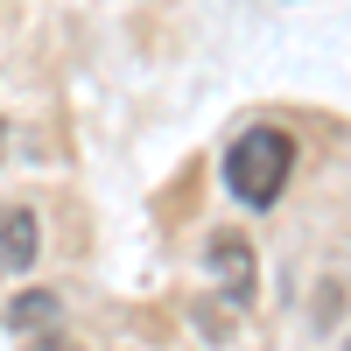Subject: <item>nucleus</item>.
I'll list each match as a JSON object with an SVG mask.
<instances>
[{"label":"nucleus","instance_id":"f257e3e1","mask_svg":"<svg viewBox=\"0 0 351 351\" xmlns=\"http://www.w3.org/2000/svg\"><path fill=\"white\" fill-rule=\"evenodd\" d=\"M288 176H295V141L281 127H246L225 148V190L239 204H253V211H267V204L288 190Z\"/></svg>","mask_w":351,"mask_h":351},{"label":"nucleus","instance_id":"20e7f679","mask_svg":"<svg viewBox=\"0 0 351 351\" xmlns=\"http://www.w3.org/2000/svg\"><path fill=\"white\" fill-rule=\"evenodd\" d=\"M56 316H64V302H56V295H43V288H36V295H14V302H8V324H14V330H28V324H36V330H49Z\"/></svg>","mask_w":351,"mask_h":351},{"label":"nucleus","instance_id":"7ed1b4c3","mask_svg":"<svg viewBox=\"0 0 351 351\" xmlns=\"http://www.w3.org/2000/svg\"><path fill=\"white\" fill-rule=\"evenodd\" d=\"M36 253H43V218L28 211V204L0 211V274H21V267H36Z\"/></svg>","mask_w":351,"mask_h":351},{"label":"nucleus","instance_id":"0eeeda50","mask_svg":"<svg viewBox=\"0 0 351 351\" xmlns=\"http://www.w3.org/2000/svg\"><path fill=\"white\" fill-rule=\"evenodd\" d=\"M344 351H351V337H344Z\"/></svg>","mask_w":351,"mask_h":351},{"label":"nucleus","instance_id":"39448f33","mask_svg":"<svg viewBox=\"0 0 351 351\" xmlns=\"http://www.w3.org/2000/svg\"><path fill=\"white\" fill-rule=\"evenodd\" d=\"M21 351H84V344H77V337H64V330H36Z\"/></svg>","mask_w":351,"mask_h":351},{"label":"nucleus","instance_id":"423d86ee","mask_svg":"<svg viewBox=\"0 0 351 351\" xmlns=\"http://www.w3.org/2000/svg\"><path fill=\"white\" fill-rule=\"evenodd\" d=\"M0 141H8V120H0Z\"/></svg>","mask_w":351,"mask_h":351},{"label":"nucleus","instance_id":"f03ea898","mask_svg":"<svg viewBox=\"0 0 351 351\" xmlns=\"http://www.w3.org/2000/svg\"><path fill=\"white\" fill-rule=\"evenodd\" d=\"M204 267H211V281L225 288V302H253L260 267H253V246L239 239V232H218V239L204 246Z\"/></svg>","mask_w":351,"mask_h":351}]
</instances>
